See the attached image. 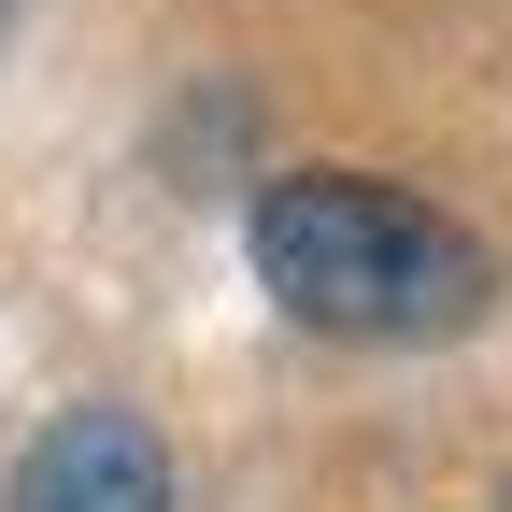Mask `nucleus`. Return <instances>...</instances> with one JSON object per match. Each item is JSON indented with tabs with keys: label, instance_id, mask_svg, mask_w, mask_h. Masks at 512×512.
<instances>
[{
	"label": "nucleus",
	"instance_id": "obj_1",
	"mask_svg": "<svg viewBox=\"0 0 512 512\" xmlns=\"http://www.w3.org/2000/svg\"><path fill=\"white\" fill-rule=\"evenodd\" d=\"M256 285L328 342H441L484 313L498 271L456 214H427L370 171H285L256 185Z\"/></svg>",
	"mask_w": 512,
	"mask_h": 512
},
{
	"label": "nucleus",
	"instance_id": "obj_3",
	"mask_svg": "<svg viewBox=\"0 0 512 512\" xmlns=\"http://www.w3.org/2000/svg\"><path fill=\"white\" fill-rule=\"evenodd\" d=\"M0 15H15V0H0Z\"/></svg>",
	"mask_w": 512,
	"mask_h": 512
},
{
	"label": "nucleus",
	"instance_id": "obj_2",
	"mask_svg": "<svg viewBox=\"0 0 512 512\" xmlns=\"http://www.w3.org/2000/svg\"><path fill=\"white\" fill-rule=\"evenodd\" d=\"M15 512H171V456L143 413H57L15 470Z\"/></svg>",
	"mask_w": 512,
	"mask_h": 512
}]
</instances>
